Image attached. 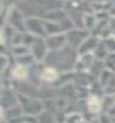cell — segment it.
<instances>
[{
  "label": "cell",
  "mask_w": 115,
  "mask_h": 123,
  "mask_svg": "<svg viewBox=\"0 0 115 123\" xmlns=\"http://www.w3.org/2000/svg\"><path fill=\"white\" fill-rule=\"evenodd\" d=\"M20 106L23 109V113L26 115H33V116H38L43 112V105L41 102H38L36 99H30L27 96L20 95Z\"/></svg>",
  "instance_id": "cell-1"
},
{
  "label": "cell",
  "mask_w": 115,
  "mask_h": 123,
  "mask_svg": "<svg viewBox=\"0 0 115 123\" xmlns=\"http://www.w3.org/2000/svg\"><path fill=\"white\" fill-rule=\"evenodd\" d=\"M102 106V100L97 96H89L87 99V109L89 113H100Z\"/></svg>",
  "instance_id": "cell-2"
},
{
  "label": "cell",
  "mask_w": 115,
  "mask_h": 123,
  "mask_svg": "<svg viewBox=\"0 0 115 123\" xmlns=\"http://www.w3.org/2000/svg\"><path fill=\"white\" fill-rule=\"evenodd\" d=\"M41 79L46 81V82H54L57 79V72L53 68H46L41 74Z\"/></svg>",
  "instance_id": "cell-3"
},
{
  "label": "cell",
  "mask_w": 115,
  "mask_h": 123,
  "mask_svg": "<svg viewBox=\"0 0 115 123\" xmlns=\"http://www.w3.org/2000/svg\"><path fill=\"white\" fill-rule=\"evenodd\" d=\"M82 120H84L82 115L78 113V112H71V113L65 115V117H64V122L65 123H81Z\"/></svg>",
  "instance_id": "cell-4"
},
{
  "label": "cell",
  "mask_w": 115,
  "mask_h": 123,
  "mask_svg": "<svg viewBox=\"0 0 115 123\" xmlns=\"http://www.w3.org/2000/svg\"><path fill=\"white\" fill-rule=\"evenodd\" d=\"M37 123H54V117H53V113L51 112H41L37 116Z\"/></svg>",
  "instance_id": "cell-5"
},
{
  "label": "cell",
  "mask_w": 115,
  "mask_h": 123,
  "mask_svg": "<svg viewBox=\"0 0 115 123\" xmlns=\"http://www.w3.org/2000/svg\"><path fill=\"white\" fill-rule=\"evenodd\" d=\"M13 75H14L17 79H23V78H26V75H27V69H26L23 65H19V67L14 69Z\"/></svg>",
  "instance_id": "cell-6"
},
{
  "label": "cell",
  "mask_w": 115,
  "mask_h": 123,
  "mask_svg": "<svg viewBox=\"0 0 115 123\" xmlns=\"http://www.w3.org/2000/svg\"><path fill=\"white\" fill-rule=\"evenodd\" d=\"M91 123H101V122H100V119H98V120H92Z\"/></svg>",
  "instance_id": "cell-7"
},
{
  "label": "cell",
  "mask_w": 115,
  "mask_h": 123,
  "mask_svg": "<svg viewBox=\"0 0 115 123\" xmlns=\"http://www.w3.org/2000/svg\"><path fill=\"white\" fill-rule=\"evenodd\" d=\"M81 123H87V122H84V120H82V122H81Z\"/></svg>",
  "instance_id": "cell-8"
}]
</instances>
